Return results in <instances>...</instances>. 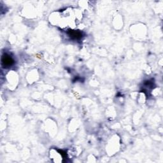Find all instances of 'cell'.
<instances>
[{
    "label": "cell",
    "mask_w": 163,
    "mask_h": 163,
    "mask_svg": "<svg viewBox=\"0 0 163 163\" xmlns=\"http://www.w3.org/2000/svg\"><path fill=\"white\" fill-rule=\"evenodd\" d=\"M59 152H60V154H61V155H62L63 158H66V157L67 156V154H66V153L63 150H59Z\"/></svg>",
    "instance_id": "obj_3"
},
{
    "label": "cell",
    "mask_w": 163,
    "mask_h": 163,
    "mask_svg": "<svg viewBox=\"0 0 163 163\" xmlns=\"http://www.w3.org/2000/svg\"><path fill=\"white\" fill-rule=\"evenodd\" d=\"M68 34L71 38L73 40H79L82 38L83 34L82 33L79 31H76V30L70 29L68 31Z\"/></svg>",
    "instance_id": "obj_2"
},
{
    "label": "cell",
    "mask_w": 163,
    "mask_h": 163,
    "mask_svg": "<svg viewBox=\"0 0 163 163\" xmlns=\"http://www.w3.org/2000/svg\"><path fill=\"white\" fill-rule=\"evenodd\" d=\"M2 63L4 68H8L14 63V60L8 54H4L2 58Z\"/></svg>",
    "instance_id": "obj_1"
}]
</instances>
